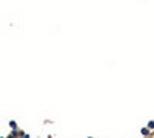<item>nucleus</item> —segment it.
Listing matches in <instances>:
<instances>
[{"instance_id": "f257e3e1", "label": "nucleus", "mask_w": 154, "mask_h": 138, "mask_svg": "<svg viewBox=\"0 0 154 138\" xmlns=\"http://www.w3.org/2000/svg\"><path fill=\"white\" fill-rule=\"evenodd\" d=\"M148 134H150V130H148L146 127H143V129H142V135H145V137H146Z\"/></svg>"}, {"instance_id": "f03ea898", "label": "nucleus", "mask_w": 154, "mask_h": 138, "mask_svg": "<svg viewBox=\"0 0 154 138\" xmlns=\"http://www.w3.org/2000/svg\"><path fill=\"white\" fill-rule=\"evenodd\" d=\"M148 127H151V129H153V127H154V121H150V124H148Z\"/></svg>"}]
</instances>
